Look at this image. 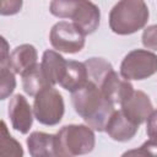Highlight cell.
Returning a JSON list of instances; mask_svg holds the SVG:
<instances>
[{
	"instance_id": "cell-22",
	"label": "cell",
	"mask_w": 157,
	"mask_h": 157,
	"mask_svg": "<svg viewBox=\"0 0 157 157\" xmlns=\"http://www.w3.org/2000/svg\"><path fill=\"white\" fill-rule=\"evenodd\" d=\"M23 5V0H1V15L2 16H12L21 11Z\"/></svg>"
},
{
	"instance_id": "cell-23",
	"label": "cell",
	"mask_w": 157,
	"mask_h": 157,
	"mask_svg": "<svg viewBox=\"0 0 157 157\" xmlns=\"http://www.w3.org/2000/svg\"><path fill=\"white\" fill-rule=\"evenodd\" d=\"M146 132L150 139L157 140V109L153 110L150 117L147 118V124H146Z\"/></svg>"
},
{
	"instance_id": "cell-2",
	"label": "cell",
	"mask_w": 157,
	"mask_h": 157,
	"mask_svg": "<svg viewBox=\"0 0 157 157\" xmlns=\"http://www.w3.org/2000/svg\"><path fill=\"white\" fill-rule=\"evenodd\" d=\"M49 11L59 18H70L87 36L93 33L101 22L99 7L90 0H52Z\"/></svg>"
},
{
	"instance_id": "cell-10",
	"label": "cell",
	"mask_w": 157,
	"mask_h": 157,
	"mask_svg": "<svg viewBox=\"0 0 157 157\" xmlns=\"http://www.w3.org/2000/svg\"><path fill=\"white\" fill-rule=\"evenodd\" d=\"M98 87L101 88L105 98L113 104H120L134 92V86L130 83V81L120 78L114 69L105 75Z\"/></svg>"
},
{
	"instance_id": "cell-9",
	"label": "cell",
	"mask_w": 157,
	"mask_h": 157,
	"mask_svg": "<svg viewBox=\"0 0 157 157\" xmlns=\"http://www.w3.org/2000/svg\"><path fill=\"white\" fill-rule=\"evenodd\" d=\"M120 107L124 114L137 125L145 123L153 112L150 97L140 90H134V92L120 103Z\"/></svg>"
},
{
	"instance_id": "cell-15",
	"label": "cell",
	"mask_w": 157,
	"mask_h": 157,
	"mask_svg": "<svg viewBox=\"0 0 157 157\" xmlns=\"http://www.w3.org/2000/svg\"><path fill=\"white\" fill-rule=\"evenodd\" d=\"M88 81V72L85 63H80L76 60H67L65 74L60 81V86L69 91L74 92L83 86Z\"/></svg>"
},
{
	"instance_id": "cell-7",
	"label": "cell",
	"mask_w": 157,
	"mask_h": 157,
	"mask_svg": "<svg viewBox=\"0 0 157 157\" xmlns=\"http://www.w3.org/2000/svg\"><path fill=\"white\" fill-rule=\"evenodd\" d=\"M86 34L74 23L67 21L56 22L49 33L52 47L56 52L75 54L83 49Z\"/></svg>"
},
{
	"instance_id": "cell-17",
	"label": "cell",
	"mask_w": 157,
	"mask_h": 157,
	"mask_svg": "<svg viewBox=\"0 0 157 157\" xmlns=\"http://www.w3.org/2000/svg\"><path fill=\"white\" fill-rule=\"evenodd\" d=\"M85 65L87 67L88 80L93 81L97 86H99V83L105 77V75L110 70H113L112 64L104 60L103 58H90L85 61Z\"/></svg>"
},
{
	"instance_id": "cell-1",
	"label": "cell",
	"mask_w": 157,
	"mask_h": 157,
	"mask_svg": "<svg viewBox=\"0 0 157 157\" xmlns=\"http://www.w3.org/2000/svg\"><path fill=\"white\" fill-rule=\"evenodd\" d=\"M71 102L75 112L93 130L103 131L112 113L114 104L105 98L101 88L88 80L78 90L71 92Z\"/></svg>"
},
{
	"instance_id": "cell-12",
	"label": "cell",
	"mask_w": 157,
	"mask_h": 157,
	"mask_svg": "<svg viewBox=\"0 0 157 157\" xmlns=\"http://www.w3.org/2000/svg\"><path fill=\"white\" fill-rule=\"evenodd\" d=\"M28 152L32 157H55L58 156L56 137L53 134L33 131L26 140Z\"/></svg>"
},
{
	"instance_id": "cell-20",
	"label": "cell",
	"mask_w": 157,
	"mask_h": 157,
	"mask_svg": "<svg viewBox=\"0 0 157 157\" xmlns=\"http://www.w3.org/2000/svg\"><path fill=\"white\" fill-rule=\"evenodd\" d=\"M141 39L145 48L157 50V25H151L146 27L142 32Z\"/></svg>"
},
{
	"instance_id": "cell-16",
	"label": "cell",
	"mask_w": 157,
	"mask_h": 157,
	"mask_svg": "<svg viewBox=\"0 0 157 157\" xmlns=\"http://www.w3.org/2000/svg\"><path fill=\"white\" fill-rule=\"evenodd\" d=\"M21 76H22L23 91L31 97H34L39 91H42L47 86H50V83L48 82V80L43 72L40 64H36L33 67H31L29 70L23 72Z\"/></svg>"
},
{
	"instance_id": "cell-3",
	"label": "cell",
	"mask_w": 157,
	"mask_h": 157,
	"mask_svg": "<svg viewBox=\"0 0 157 157\" xmlns=\"http://www.w3.org/2000/svg\"><path fill=\"white\" fill-rule=\"evenodd\" d=\"M150 17L144 0H119L109 12V27L119 36H128L142 29Z\"/></svg>"
},
{
	"instance_id": "cell-13",
	"label": "cell",
	"mask_w": 157,
	"mask_h": 157,
	"mask_svg": "<svg viewBox=\"0 0 157 157\" xmlns=\"http://www.w3.org/2000/svg\"><path fill=\"white\" fill-rule=\"evenodd\" d=\"M37 59L38 53L34 45L21 44L11 52L7 65L15 74L22 75L37 64Z\"/></svg>"
},
{
	"instance_id": "cell-11",
	"label": "cell",
	"mask_w": 157,
	"mask_h": 157,
	"mask_svg": "<svg viewBox=\"0 0 157 157\" xmlns=\"http://www.w3.org/2000/svg\"><path fill=\"white\" fill-rule=\"evenodd\" d=\"M137 130L139 125L130 120L121 109L114 110L105 125V131L109 137L119 142H126L131 140L136 135Z\"/></svg>"
},
{
	"instance_id": "cell-19",
	"label": "cell",
	"mask_w": 157,
	"mask_h": 157,
	"mask_svg": "<svg viewBox=\"0 0 157 157\" xmlns=\"http://www.w3.org/2000/svg\"><path fill=\"white\" fill-rule=\"evenodd\" d=\"M0 99H6L16 87V78L15 72L9 67V65H1L0 67Z\"/></svg>"
},
{
	"instance_id": "cell-14",
	"label": "cell",
	"mask_w": 157,
	"mask_h": 157,
	"mask_svg": "<svg viewBox=\"0 0 157 157\" xmlns=\"http://www.w3.org/2000/svg\"><path fill=\"white\" fill-rule=\"evenodd\" d=\"M66 64L67 60H65L64 56L60 55L56 50L48 49L43 53L40 66L50 86L60 83L66 70Z\"/></svg>"
},
{
	"instance_id": "cell-18",
	"label": "cell",
	"mask_w": 157,
	"mask_h": 157,
	"mask_svg": "<svg viewBox=\"0 0 157 157\" xmlns=\"http://www.w3.org/2000/svg\"><path fill=\"white\" fill-rule=\"evenodd\" d=\"M0 155L10 157H22L23 150L21 144L9 134L5 121H1V144H0Z\"/></svg>"
},
{
	"instance_id": "cell-6",
	"label": "cell",
	"mask_w": 157,
	"mask_h": 157,
	"mask_svg": "<svg viewBox=\"0 0 157 157\" xmlns=\"http://www.w3.org/2000/svg\"><path fill=\"white\" fill-rule=\"evenodd\" d=\"M157 72V55L146 49L128 53L120 64V75L125 80L141 81Z\"/></svg>"
},
{
	"instance_id": "cell-4",
	"label": "cell",
	"mask_w": 157,
	"mask_h": 157,
	"mask_svg": "<svg viewBox=\"0 0 157 157\" xmlns=\"http://www.w3.org/2000/svg\"><path fill=\"white\" fill-rule=\"evenodd\" d=\"M58 156L74 157L90 153L96 145V136L91 126L70 124L63 126L56 134Z\"/></svg>"
},
{
	"instance_id": "cell-8",
	"label": "cell",
	"mask_w": 157,
	"mask_h": 157,
	"mask_svg": "<svg viewBox=\"0 0 157 157\" xmlns=\"http://www.w3.org/2000/svg\"><path fill=\"white\" fill-rule=\"evenodd\" d=\"M7 114L12 128L21 132L27 134L33 124V108L29 105L28 101L22 94H15L9 103Z\"/></svg>"
},
{
	"instance_id": "cell-5",
	"label": "cell",
	"mask_w": 157,
	"mask_h": 157,
	"mask_svg": "<svg viewBox=\"0 0 157 157\" xmlns=\"http://www.w3.org/2000/svg\"><path fill=\"white\" fill-rule=\"evenodd\" d=\"M65 104L61 93L53 86H47L34 96L33 114L43 125L54 126L64 117Z\"/></svg>"
},
{
	"instance_id": "cell-21",
	"label": "cell",
	"mask_w": 157,
	"mask_h": 157,
	"mask_svg": "<svg viewBox=\"0 0 157 157\" xmlns=\"http://www.w3.org/2000/svg\"><path fill=\"white\" fill-rule=\"evenodd\" d=\"M126 155H150V156H157V140L153 139H148L146 142H144L139 150H132V151H128L124 153V156Z\"/></svg>"
}]
</instances>
